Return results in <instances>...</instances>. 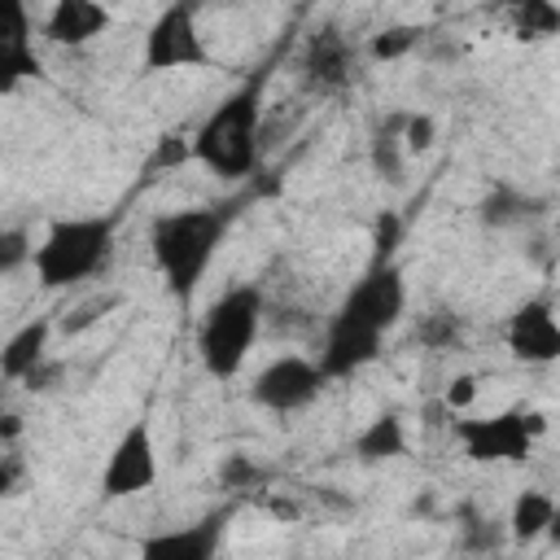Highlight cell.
<instances>
[{
    "instance_id": "cell-13",
    "label": "cell",
    "mask_w": 560,
    "mask_h": 560,
    "mask_svg": "<svg viewBox=\"0 0 560 560\" xmlns=\"http://www.w3.org/2000/svg\"><path fill=\"white\" fill-rule=\"evenodd\" d=\"M503 341L512 350V359L547 368L560 359V324H556V306L551 298H525L521 306H512L508 324H503Z\"/></svg>"
},
{
    "instance_id": "cell-14",
    "label": "cell",
    "mask_w": 560,
    "mask_h": 560,
    "mask_svg": "<svg viewBox=\"0 0 560 560\" xmlns=\"http://www.w3.org/2000/svg\"><path fill=\"white\" fill-rule=\"evenodd\" d=\"M114 22V13L96 0H57L48 13H44V39L57 44V48H83L92 44L96 35H105Z\"/></svg>"
},
{
    "instance_id": "cell-11",
    "label": "cell",
    "mask_w": 560,
    "mask_h": 560,
    "mask_svg": "<svg viewBox=\"0 0 560 560\" xmlns=\"http://www.w3.org/2000/svg\"><path fill=\"white\" fill-rule=\"evenodd\" d=\"M228 521H232V508H214V512H206L188 525L158 529V534L140 538L136 560H219Z\"/></svg>"
},
{
    "instance_id": "cell-27",
    "label": "cell",
    "mask_w": 560,
    "mask_h": 560,
    "mask_svg": "<svg viewBox=\"0 0 560 560\" xmlns=\"http://www.w3.org/2000/svg\"><path fill=\"white\" fill-rule=\"evenodd\" d=\"M184 162H192V144H188V136L166 131V136L158 140V149H153L149 166H153V171H171V166H184Z\"/></svg>"
},
{
    "instance_id": "cell-12",
    "label": "cell",
    "mask_w": 560,
    "mask_h": 560,
    "mask_svg": "<svg viewBox=\"0 0 560 560\" xmlns=\"http://www.w3.org/2000/svg\"><path fill=\"white\" fill-rule=\"evenodd\" d=\"M44 61L35 48V22L22 0H0V96H13L22 83L39 79Z\"/></svg>"
},
{
    "instance_id": "cell-10",
    "label": "cell",
    "mask_w": 560,
    "mask_h": 560,
    "mask_svg": "<svg viewBox=\"0 0 560 560\" xmlns=\"http://www.w3.org/2000/svg\"><path fill=\"white\" fill-rule=\"evenodd\" d=\"M324 372L315 368V359L306 354H280L271 359L254 381H249V398L276 416H289V411H302L311 407L319 394H324Z\"/></svg>"
},
{
    "instance_id": "cell-24",
    "label": "cell",
    "mask_w": 560,
    "mask_h": 560,
    "mask_svg": "<svg viewBox=\"0 0 560 560\" xmlns=\"http://www.w3.org/2000/svg\"><path fill=\"white\" fill-rule=\"evenodd\" d=\"M420 26H385V31H376L372 39H368V57L372 61H398V57H407L416 44H420Z\"/></svg>"
},
{
    "instance_id": "cell-16",
    "label": "cell",
    "mask_w": 560,
    "mask_h": 560,
    "mask_svg": "<svg viewBox=\"0 0 560 560\" xmlns=\"http://www.w3.org/2000/svg\"><path fill=\"white\" fill-rule=\"evenodd\" d=\"M52 319L48 315H35V319H26L4 346H0V376L4 381H13V385H22V376L39 363V359H48V337H52Z\"/></svg>"
},
{
    "instance_id": "cell-5",
    "label": "cell",
    "mask_w": 560,
    "mask_h": 560,
    "mask_svg": "<svg viewBox=\"0 0 560 560\" xmlns=\"http://www.w3.org/2000/svg\"><path fill=\"white\" fill-rule=\"evenodd\" d=\"M547 420L525 407L490 411V416H451V438L472 464H525Z\"/></svg>"
},
{
    "instance_id": "cell-2",
    "label": "cell",
    "mask_w": 560,
    "mask_h": 560,
    "mask_svg": "<svg viewBox=\"0 0 560 560\" xmlns=\"http://www.w3.org/2000/svg\"><path fill=\"white\" fill-rule=\"evenodd\" d=\"M188 144L192 162H201L219 179H254L262 162V79L228 92L188 136Z\"/></svg>"
},
{
    "instance_id": "cell-21",
    "label": "cell",
    "mask_w": 560,
    "mask_h": 560,
    "mask_svg": "<svg viewBox=\"0 0 560 560\" xmlns=\"http://www.w3.org/2000/svg\"><path fill=\"white\" fill-rule=\"evenodd\" d=\"M508 18H512L516 39H547V35L560 31V9L547 4V0H525V4H516Z\"/></svg>"
},
{
    "instance_id": "cell-26",
    "label": "cell",
    "mask_w": 560,
    "mask_h": 560,
    "mask_svg": "<svg viewBox=\"0 0 560 560\" xmlns=\"http://www.w3.org/2000/svg\"><path fill=\"white\" fill-rule=\"evenodd\" d=\"M219 481L232 490V494H245V490H262V468L249 459V455H228L219 464Z\"/></svg>"
},
{
    "instance_id": "cell-17",
    "label": "cell",
    "mask_w": 560,
    "mask_h": 560,
    "mask_svg": "<svg viewBox=\"0 0 560 560\" xmlns=\"http://www.w3.org/2000/svg\"><path fill=\"white\" fill-rule=\"evenodd\" d=\"M402 455H407V424H402L398 411L372 416L354 438V459L359 464H385V459H402Z\"/></svg>"
},
{
    "instance_id": "cell-19",
    "label": "cell",
    "mask_w": 560,
    "mask_h": 560,
    "mask_svg": "<svg viewBox=\"0 0 560 560\" xmlns=\"http://www.w3.org/2000/svg\"><path fill=\"white\" fill-rule=\"evenodd\" d=\"M534 214H542V201H538V197H525V192L512 188V184H494V188L481 197V206H477V219H481L486 228H521V223H529Z\"/></svg>"
},
{
    "instance_id": "cell-29",
    "label": "cell",
    "mask_w": 560,
    "mask_h": 560,
    "mask_svg": "<svg viewBox=\"0 0 560 560\" xmlns=\"http://www.w3.org/2000/svg\"><path fill=\"white\" fill-rule=\"evenodd\" d=\"M433 140H438V122H433L429 114H407V127H402V149H407V158L433 149Z\"/></svg>"
},
{
    "instance_id": "cell-20",
    "label": "cell",
    "mask_w": 560,
    "mask_h": 560,
    "mask_svg": "<svg viewBox=\"0 0 560 560\" xmlns=\"http://www.w3.org/2000/svg\"><path fill=\"white\" fill-rule=\"evenodd\" d=\"M122 306V293L118 289H109V293H92V298H83V302H74L70 311H66V319H57V332L61 337H83L88 328H96L109 311H118Z\"/></svg>"
},
{
    "instance_id": "cell-7",
    "label": "cell",
    "mask_w": 560,
    "mask_h": 560,
    "mask_svg": "<svg viewBox=\"0 0 560 560\" xmlns=\"http://www.w3.org/2000/svg\"><path fill=\"white\" fill-rule=\"evenodd\" d=\"M293 70H298V79H302L306 92H315V96H341L354 83V74H359V48L350 44V35L341 26L324 22V26H315L302 39Z\"/></svg>"
},
{
    "instance_id": "cell-3",
    "label": "cell",
    "mask_w": 560,
    "mask_h": 560,
    "mask_svg": "<svg viewBox=\"0 0 560 560\" xmlns=\"http://www.w3.org/2000/svg\"><path fill=\"white\" fill-rule=\"evenodd\" d=\"M118 245V214H66L52 219L35 245V284L57 293L101 276Z\"/></svg>"
},
{
    "instance_id": "cell-22",
    "label": "cell",
    "mask_w": 560,
    "mask_h": 560,
    "mask_svg": "<svg viewBox=\"0 0 560 560\" xmlns=\"http://www.w3.org/2000/svg\"><path fill=\"white\" fill-rule=\"evenodd\" d=\"M459 337H464V319L455 311H429L416 319V341L429 350H451L459 346Z\"/></svg>"
},
{
    "instance_id": "cell-25",
    "label": "cell",
    "mask_w": 560,
    "mask_h": 560,
    "mask_svg": "<svg viewBox=\"0 0 560 560\" xmlns=\"http://www.w3.org/2000/svg\"><path fill=\"white\" fill-rule=\"evenodd\" d=\"M31 258H35L31 232H26L22 223L0 228V276H13V271H22V267H31Z\"/></svg>"
},
{
    "instance_id": "cell-15",
    "label": "cell",
    "mask_w": 560,
    "mask_h": 560,
    "mask_svg": "<svg viewBox=\"0 0 560 560\" xmlns=\"http://www.w3.org/2000/svg\"><path fill=\"white\" fill-rule=\"evenodd\" d=\"M551 529H556V494H551V490H538V486L521 490V494L512 499V508H508V521H503L508 542L534 547V542H538L542 534H551Z\"/></svg>"
},
{
    "instance_id": "cell-31",
    "label": "cell",
    "mask_w": 560,
    "mask_h": 560,
    "mask_svg": "<svg viewBox=\"0 0 560 560\" xmlns=\"http://www.w3.org/2000/svg\"><path fill=\"white\" fill-rule=\"evenodd\" d=\"M472 398H477V376H455L451 385H446V407H451V416H464L468 407H472Z\"/></svg>"
},
{
    "instance_id": "cell-9",
    "label": "cell",
    "mask_w": 560,
    "mask_h": 560,
    "mask_svg": "<svg viewBox=\"0 0 560 560\" xmlns=\"http://www.w3.org/2000/svg\"><path fill=\"white\" fill-rule=\"evenodd\" d=\"M153 481H158L153 424L149 420H131L118 433V442H114V451H109V459L101 468V494L105 499H136V494L153 490Z\"/></svg>"
},
{
    "instance_id": "cell-6",
    "label": "cell",
    "mask_w": 560,
    "mask_h": 560,
    "mask_svg": "<svg viewBox=\"0 0 560 560\" xmlns=\"http://www.w3.org/2000/svg\"><path fill=\"white\" fill-rule=\"evenodd\" d=\"M214 66V52L197 26V4L192 0H175L166 4L140 44V74H166V70H201Z\"/></svg>"
},
{
    "instance_id": "cell-18",
    "label": "cell",
    "mask_w": 560,
    "mask_h": 560,
    "mask_svg": "<svg viewBox=\"0 0 560 560\" xmlns=\"http://www.w3.org/2000/svg\"><path fill=\"white\" fill-rule=\"evenodd\" d=\"M402 127H407V114H385V122H376L372 131V144H368V162L381 179L389 184H402L407 175V149H402Z\"/></svg>"
},
{
    "instance_id": "cell-32",
    "label": "cell",
    "mask_w": 560,
    "mask_h": 560,
    "mask_svg": "<svg viewBox=\"0 0 560 560\" xmlns=\"http://www.w3.org/2000/svg\"><path fill=\"white\" fill-rule=\"evenodd\" d=\"M18 486H22V459H13V455H0V499L18 494Z\"/></svg>"
},
{
    "instance_id": "cell-8",
    "label": "cell",
    "mask_w": 560,
    "mask_h": 560,
    "mask_svg": "<svg viewBox=\"0 0 560 560\" xmlns=\"http://www.w3.org/2000/svg\"><path fill=\"white\" fill-rule=\"evenodd\" d=\"M407 311V280L398 271V262H372L337 302V315L372 328V332H389Z\"/></svg>"
},
{
    "instance_id": "cell-33",
    "label": "cell",
    "mask_w": 560,
    "mask_h": 560,
    "mask_svg": "<svg viewBox=\"0 0 560 560\" xmlns=\"http://www.w3.org/2000/svg\"><path fill=\"white\" fill-rule=\"evenodd\" d=\"M22 438V416L18 411H0V442H18Z\"/></svg>"
},
{
    "instance_id": "cell-1",
    "label": "cell",
    "mask_w": 560,
    "mask_h": 560,
    "mask_svg": "<svg viewBox=\"0 0 560 560\" xmlns=\"http://www.w3.org/2000/svg\"><path fill=\"white\" fill-rule=\"evenodd\" d=\"M241 206L245 201L184 206V210H166L149 223V254H153V267H158L171 298L188 302L201 289V280H206V271H210V262H214Z\"/></svg>"
},
{
    "instance_id": "cell-4",
    "label": "cell",
    "mask_w": 560,
    "mask_h": 560,
    "mask_svg": "<svg viewBox=\"0 0 560 560\" xmlns=\"http://www.w3.org/2000/svg\"><path fill=\"white\" fill-rule=\"evenodd\" d=\"M262 315H267V302L254 280L228 284L206 306V315L197 319V332H192V350L214 381H232L245 368V359L262 332Z\"/></svg>"
},
{
    "instance_id": "cell-28",
    "label": "cell",
    "mask_w": 560,
    "mask_h": 560,
    "mask_svg": "<svg viewBox=\"0 0 560 560\" xmlns=\"http://www.w3.org/2000/svg\"><path fill=\"white\" fill-rule=\"evenodd\" d=\"M61 376H66V363L48 354V359H39V363L22 376V389H26V394H52V389L61 385Z\"/></svg>"
},
{
    "instance_id": "cell-23",
    "label": "cell",
    "mask_w": 560,
    "mask_h": 560,
    "mask_svg": "<svg viewBox=\"0 0 560 560\" xmlns=\"http://www.w3.org/2000/svg\"><path fill=\"white\" fill-rule=\"evenodd\" d=\"M503 525L477 516V512H464V525H459V551L464 556H494L503 547Z\"/></svg>"
},
{
    "instance_id": "cell-30",
    "label": "cell",
    "mask_w": 560,
    "mask_h": 560,
    "mask_svg": "<svg viewBox=\"0 0 560 560\" xmlns=\"http://www.w3.org/2000/svg\"><path fill=\"white\" fill-rule=\"evenodd\" d=\"M402 236V219L394 210L376 214V228H372V245H376V262H394V245Z\"/></svg>"
}]
</instances>
